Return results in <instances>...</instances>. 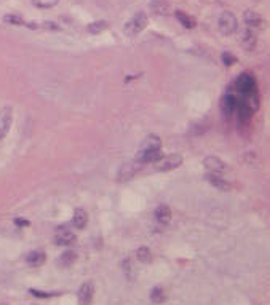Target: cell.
Here are the masks:
<instances>
[{
  "instance_id": "29",
  "label": "cell",
  "mask_w": 270,
  "mask_h": 305,
  "mask_svg": "<svg viewBox=\"0 0 270 305\" xmlns=\"http://www.w3.org/2000/svg\"><path fill=\"white\" fill-rule=\"evenodd\" d=\"M16 226H21V227H26V226H29V222L28 221H23V219H16Z\"/></svg>"
},
{
  "instance_id": "22",
  "label": "cell",
  "mask_w": 270,
  "mask_h": 305,
  "mask_svg": "<svg viewBox=\"0 0 270 305\" xmlns=\"http://www.w3.org/2000/svg\"><path fill=\"white\" fill-rule=\"evenodd\" d=\"M3 23L10 26H21L24 24V18L21 15H18V13H6L3 16Z\"/></svg>"
},
{
  "instance_id": "18",
  "label": "cell",
  "mask_w": 270,
  "mask_h": 305,
  "mask_svg": "<svg viewBox=\"0 0 270 305\" xmlns=\"http://www.w3.org/2000/svg\"><path fill=\"white\" fill-rule=\"evenodd\" d=\"M155 219H157L160 224H168L171 221V209L166 205H160L157 209H155Z\"/></svg>"
},
{
  "instance_id": "6",
  "label": "cell",
  "mask_w": 270,
  "mask_h": 305,
  "mask_svg": "<svg viewBox=\"0 0 270 305\" xmlns=\"http://www.w3.org/2000/svg\"><path fill=\"white\" fill-rule=\"evenodd\" d=\"M13 123V109L11 107H3L0 111V141L8 134Z\"/></svg>"
},
{
  "instance_id": "16",
  "label": "cell",
  "mask_w": 270,
  "mask_h": 305,
  "mask_svg": "<svg viewBox=\"0 0 270 305\" xmlns=\"http://www.w3.org/2000/svg\"><path fill=\"white\" fill-rule=\"evenodd\" d=\"M151 10L154 15H158V16H166L168 13H170V5L163 0H152L151 2Z\"/></svg>"
},
{
  "instance_id": "27",
  "label": "cell",
  "mask_w": 270,
  "mask_h": 305,
  "mask_svg": "<svg viewBox=\"0 0 270 305\" xmlns=\"http://www.w3.org/2000/svg\"><path fill=\"white\" fill-rule=\"evenodd\" d=\"M221 59H222V63H224L226 66H232L233 63H237V58H235L233 55H231V53H222V56H221Z\"/></svg>"
},
{
  "instance_id": "5",
  "label": "cell",
  "mask_w": 270,
  "mask_h": 305,
  "mask_svg": "<svg viewBox=\"0 0 270 305\" xmlns=\"http://www.w3.org/2000/svg\"><path fill=\"white\" fill-rule=\"evenodd\" d=\"M235 88H237V91L241 93V94H248V93H254L258 91L256 88V80L251 74H241V76L237 78V82H235Z\"/></svg>"
},
{
  "instance_id": "11",
  "label": "cell",
  "mask_w": 270,
  "mask_h": 305,
  "mask_svg": "<svg viewBox=\"0 0 270 305\" xmlns=\"http://www.w3.org/2000/svg\"><path fill=\"white\" fill-rule=\"evenodd\" d=\"M76 241V235L67 229H58V233L55 235V243L58 246H69Z\"/></svg>"
},
{
  "instance_id": "19",
  "label": "cell",
  "mask_w": 270,
  "mask_h": 305,
  "mask_svg": "<svg viewBox=\"0 0 270 305\" xmlns=\"http://www.w3.org/2000/svg\"><path fill=\"white\" fill-rule=\"evenodd\" d=\"M174 16H176V19H178V21H179L182 26H184L186 29H193L195 26H197V21H195V18L189 16L187 13L181 11V10H178L176 13H174Z\"/></svg>"
},
{
  "instance_id": "12",
  "label": "cell",
  "mask_w": 270,
  "mask_h": 305,
  "mask_svg": "<svg viewBox=\"0 0 270 305\" xmlns=\"http://www.w3.org/2000/svg\"><path fill=\"white\" fill-rule=\"evenodd\" d=\"M243 19H245V23H246V26H248L249 29L261 28V26H262V18H261L259 13L254 11V10H246Z\"/></svg>"
},
{
  "instance_id": "15",
  "label": "cell",
  "mask_w": 270,
  "mask_h": 305,
  "mask_svg": "<svg viewBox=\"0 0 270 305\" xmlns=\"http://www.w3.org/2000/svg\"><path fill=\"white\" fill-rule=\"evenodd\" d=\"M237 106H238V101L233 94H227L222 99V112L226 115H232L235 111H237Z\"/></svg>"
},
{
  "instance_id": "21",
  "label": "cell",
  "mask_w": 270,
  "mask_h": 305,
  "mask_svg": "<svg viewBox=\"0 0 270 305\" xmlns=\"http://www.w3.org/2000/svg\"><path fill=\"white\" fill-rule=\"evenodd\" d=\"M237 112H238V120H240V123H249V120H251L253 117V111L249 109V107H246L245 104H240L237 106Z\"/></svg>"
},
{
  "instance_id": "4",
  "label": "cell",
  "mask_w": 270,
  "mask_h": 305,
  "mask_svg": "<svg viewBox=\"0 0 270 305\" xmlns=\"http://www.w3.org/2000/svg\"><path fill=\"white\" fill-rule=\"evenodd\" d=\"M182 165V157L179 153H171V155H166L161 160L157 161V165H155V169L157 171H173V169H176Z\"/></svg>"
},
{
  "instance_id": "26",
  "label": "cell",
  "mask_w": 270,
  "mask_h": 305,
  "mask_svg": "<svg viewBox=\"0 0 270 305\" xmlns=\"http://www.w3.org/2000/svg\"><path fill=\"white\" fill-rule=\"evenodd\" d=\"M59 0H32V5L37 6V8H53L55 5H58Z\"/></svg>"
},
{
  "instance_id": "9",
  "label": "cell",
  "mask_w": 270,
  "mask_h": 305,
  "mask_svg": "<svg viewBox=\"0 0 270 305\" xmlns=\"http://www.w3.org/2000/svg\"><path fill=\"white\" fill-rule=\"evenodd\" d=\"M256 43H258V38H256V34L251 29H243L240 34V45L245 48L246 51H253L256 48Z\"/></svg>"
},
{
  "instance_id": "14",
  "label": "cell",
  "mask_w": 270,
  "mask_h": 305,
  "mask_svg": "<svg viewBox=\"0 0 270 305\" xmlns=\"http://www.w3.org/2000/svg\"><path fill=\"white\" fill-rule=\"evenodd\" d=\"M86 222H88V214H86L85 209L82 208H77L76 211H74V219H72V224L76 226V229L82 230L86 227Z\"/></svg>"
},
{
  "instance_id": "8",
  "label": "cell",
  "mask_w": 270,
  "mask_h": 305,
  "mask_svg": "<svg viewBox=\"0 0 270 305\" xmlns=\"http://www.w3.org/2000/svg\"><path fill=\"white\" fill-rule=\"evenodd\" d=\"M93 294H94V286L91 281H86L83 283L82 286L78 289V305H90L93 301Z\"/></svg>"
},
{
  "instance_id": "17",
  "label": "cell",
  "mask_w": 270,
  "mask_h": 305,
  "mask_svg": "<svg viewBox=\"0 0 270 305\" xmlns=\"http://www.w3.org/2000/svg\"><path fill=\"white\" fill-rule=\"evenodd\" d=\"M26 262H28L31 267H40L45 262V253L43 251H31V253L26 256Z\"/></svg>"
},
{
  "instance_id": "24",
  "label": "cell",
  "mask_w": 270,
  "mask_h": 305,
  "mask_svg": "<svg viewBox=\"0 0 270 305\" xmlns=\"http://www.w3.org/2000/svg\"><path fill=\"white\" fill-rule=\"evenodd\" d=\"M107 21H94L91 24H88V28H86V31H88L90 34H101L103 31L107 29Z\"/></svg>"
},
{
  "instance_id": "25",
  "label": "cell",
  "mask_w": 270,
  "mask_h": 305,
  "mask_svg": "<svg viewBox=\"0 0 270 305\" xmlns=\"http://www.w3.org/2000/svg\"><path fill=\"white\" fill-rule=\"evenodd\" d=\"M136 257H138L139 262L149 264V262L152 261V253L149 251V248H139V249L136 251Z\"/></svg>"
},
{
  "instance_id": "3",
  "label": "cell",
  "mask_w": 270,
  "mask_h": 305,
  "mask_svg": "<svg viewBox=\"0 0 270 305\" xmlns=\"http://www.w3.org/2000/svg\"><path fill=\"white\" fill-rule=\"evenodd\" d=\"M141 166H143V163H141L139 160L126 161V163H123V165L120 166V169H118V174H117L118 181H120V182H125V181L133 179L134 176L139 173Z\"/></svg>"
},
{
  "instance_id": "20",
  "label": "cell",
  "mask_w": 270,
  "mask_h": 305,
  "mask_svg": "<svg viewBox=\"0 0 270 305\" xmlns=\"http://www.w3.org/2000/svg\"><path fill=\"white\" fill-rule=\"evenodd\" d=\"M76 261H77V254L74 253V251H66V253H63L59 256L58 266L63 267V268H69Z\"/></svg>"
},
{
  "instance_id": "10",
  "label": "cell",
  "mask_w": 270,
  "mask_h": 305,
  "mask_svg": "<svg viewBox=\"0 0 270 305\" xmlns=\"http://www.w3.org/2000/svg\"><path fill=\"white\" fill-rule=\"evenodd\" d=\"M161 149V141L158 136L155 134H151L143 141V146L139 147V152L138 153H144V152H158Z\"/></svg>"
},
{
  "instance_id": "1",
  "label": "cell",
  "mask_w": 270,
  "mask_h": 305,
  "mask_svg": "<svg viewBox=\"0 0 270 305\" xmlns=\"http://www.w3.org/2000/svg\"><path fill=\"white\" fill-rule=\"evenodd\" d=\"M147 23H149V18H147V15L144 11H139L130 19V21H126L125 34L128 37H136L147 28Z\"/></svg>"
},
{
  "instance_id": "13",
  "label": "cell",
  "mask_w": 270,
  "mask_h": 305,
  "mask_svg": "<svg viewBox=\"0 0 270 305\" xmlns=\"http://www.w3.org/2000/svg\"><path fill=\"white\" fill-rule=\"evenodd\" d=\"M206 181L210 182V184L216 189H219L221 192H229L231 191V184H229L227 181L224 179H221L219 178V174H211V173H208L206 174Z\"/></svg>"
},
{
  "instance_id": "23",
  "label": "cell",
  "mask_w": 270,
  "mask_h": 305,
  "mask_svg": "<svg viewBox=\"0 0 270 305\" xmlns=\"http://www.w3.org/2000/svg\"><path fill=\"white\" fill-rule=\"evenodd\" d=\"M165 299H166L165 291L161 289L160 286L154 288V289L151 291V301H152V302H155V304H161V302H165Z\"/></svg>"
},
{
  "instance_id": "28",
  "label": "cell",
  "mask_w": 270,
  "mask_h": 305,
  "mask_svg": "<svg viewBox=\"0 0 270 305\" xmlns=\"http://www.w3.org/2000/svg\"><path fill=\"white\" fill-rule=\"evenodd\" d=\"M31 293L36 296V297H43V299H46V297H51V296H56V294H48V293H42V291H37V289H31Z\"/></svg>"
},
{
  "instance_id": "2",
  "label": "cell",
  "mask_w": 270,
  "mask_h": 305,
  "mask_svg": "<svg viewBox=\"0 0 270 305\" xmlns=\"http://www.w3.org/2000/svg\"><path fill=\"white\" fill-rule=\"evenodd\" d=\"M238 29V19L232 11H224L219 18V31L224 36H232Z\"/></svg>"
},
{
  "instance_id": "7",
  "label": "cell",
  "mask_w": 270,
  "mask_h": 305,
  "mask_svg": "<svg viewBox=\"0 0 270 305\" xmlns=\"http://www.w3.org/2000/svg\"><path fill=\"white\" fill-rule=\"evenodd\" d=\"M203 165L206 166V169L211 174H222L229 169L226 161H222L219 157H213V155H210V157H206L203 160Z\"/></svg>"
}]
</instances>
